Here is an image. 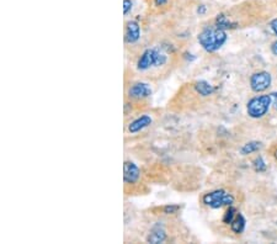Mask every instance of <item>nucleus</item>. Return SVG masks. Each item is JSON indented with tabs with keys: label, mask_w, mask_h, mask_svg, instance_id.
<instances>
[{
	"label": "nucleus",
	"mask_w": 277,
	"mask_h": 244,
	"mask_svg": "<svg viewBox=\"0 0 277 244\" xmlns=\"http://www.w3.org/2000/svg\"><path fill=\"white\" fill-rule=\"evenodd\" d=\"M214 25L225 31L233 30V28L238 27V24L230 20V19L228 18L227 15H225V14H219V15H217L216 21H214Z\"/></svg>",
	"instance_id": "nucleus-12"
},
{
	"label": "nucleus",
	"mask_w": 277,
	"mask_h": 244,
	"mask_svg": "<svg viewBox=\"0 0 277 244\" xmlns=\"http://www.w3.org/2000/svg\"><path fill=\"white\" fill-rule=\"evenodd\" d=\"M132 8H133V1H132V0H124V14H125V16H127L129 13H131Z\"/></svg>",
	"instance_id": "nucleus-18"
},
{
	"label": "nucleus",
	"mask_w": 277,
	"mask_h": 244,
	"mask_svg": "<svg viewBox=\"0 0 277 244\" xmlns=\"http://www.w3.org/2000/svg\"><path fill=\"white\" fill-rule=\"evenodd\" d=\"M271 99H272V106L275 107V110H277V93H271Z\"/></svg>",
	"instance_id": "nucleus-23"
},
{
	"label": "nucleus",
	"mask_w": 277,
	"mask_h": 244,
	"mask_svg": "<svg viewBox=\"0 0 277 244\" xmlns=\"http://www.w3.org/2000/svg\"><path fill=\"white\" fill-rule=\"evenodd\" d=\"M200 46L207 52V53H214L219 51L225 46L228 41L227 31L214 26H207L197 36Z\"/></svg>",
	"instance_id": "nucleus-1"
},
{
	"label": "nucleus",
	"mask_w": 277,
	"mask_h": 244,
	"mask_svg": "<svg viewBox=\"0 0 277 244\" xmlns=\"http://www.w3.org/2000/svg\"><path fill=\"white\" fill-rule=\"evenodd\" d=\"M250 88L256 94H261L265 93L272 84V75L271 73L266 71H259L255 72L250 76Z\"/></svg>",
	"instance_id": "nucleus-5"
},
{
	"label": "nucleus",
	"mask_w": 277,
	"mask_h": 244,
	"mask_svg": "<svg viewBox=\"0 0 277 244\" xmlns=\"http://www.w3.org/2000/svg\"><path fill=\"white\" fill-rule=\"evenodd\" d=\"M153 94V89H151V84L144 83V81H136L133 84L129 85L127 89V97L129 100H134V101H142L148 98L151 97Z\"/></svg>",
	"instance_id": "nucleus-6"
},
{
	"label": "nucleus",
	"mask_w": 277,
	"mask_h": 244,
	"mask_svg": "<svg viewBox=\"0 0 277 244\" xmlns=\"http://www.w3.org/2000/svg\"><path fill=\"white\" fill-rule=\"evenodd\" d=\"M238 215V211L237 209H235L234 206H228L227 210H226L225 215H223V219H222V222L225 224H228V226H230V223H232L233 221H234V219L237 217Z\"/></svg>",
	"instance_id": "nucleus-15"
},
{
	"label": "nucleus",
	"mask_w": 277,
	"mask_h": 244,
	"mask_svg": "<svg viewBox=\"0 0 277 244\" xmlns=\"http://www.w3.org/2000/svg\"><path fill=\"white\" fill-rule=\"evenodd\" d=\"M169 1L170 0H153V5L155 8H165V6H168Z\"/></svg>",
	"instance_id": "nucleus-19"
},
{
	"label": "nucleus",
	"mask_w": 277,
	"mask_h": 244,
	"mask_svg": "<svg viewBox=\"0 0 277 244\" xmlns=\"http://www.w3.org/2000/svg\"><path fill=\"white\" fill-rule=\"evenodd\" d=\"M252 167H254V171L256 173H265L267 169V164L265 163L264 158L261 155H257L254 160H252Z\"/></svg>",
	"instance_id": "nucleus-16"
},
{
	"label": "nucleus",
	"mask_w": 277,
	"mask_h": 244,
	"mask_svg": "<svg viewBox=\"0 0 277 244\" xmlns=\"http://www.w3.org/2000/svg\"><path fill=\"white\" fill-rule=\"evenodd\" d=\"M180 210H181V207H180L179 205H173V203H170V205H166V206L163 207V212L165 215H175V214H177Z\"/></svg>",
	"instance_id": "nucleus-17"
},
{
	"label": "nucleus",
	"mask_w": 277,
	"mask_h": 244,
	"mask_svg": "<svg viewBox=\"0 0 277 244\" xmlns=\"http://www.w3.org/2000/svg\"><path fill=\"white\" fill-rule=\"evenodd\" d=\"M141 40V25L137 21L131 20L125 27V42L127 45H136Z\"/></svg>",
	"instance_id": "nucleus-9"
},
{
	"label": "nucleus",
	"mask_w": 277,
	"mask_h": 244,
	"mask_svg": "<svg viewBox=\"0 0 277 244\" xmlns=\"http://www.w3.org/2000/svg\"><path fill=\"white\" fill-rule=\"evenodd\" d=\"M151 123H153V119H151V115L143 114L129 122L128 125H127V132L129 135H137V133L148 128Z\"/></svg>",
	"instance_id": "nucleus-7"
},
{
	"label": "nucleus",
	"mask_w": 277,
	"mask_h": 244,
	"mask_svg": "<svg viewBox=\"0 0 277 244\" xmlns=\"http://www.w3.org/2000/svg\"><path fill=\"white\" fill-rule=\"evenodd\" d=\"M141 179V169L134 162L126 160L124 164V181L127 185H134Z\"/></svg>",
	"instance_id": "nucleus-8"
},
{
	"label": "nucleus",
	"mask_w": 277,
	"mask_h": 244,
	"mask_svg": "<svg viewBox=\"0 0 277 244\" xmlns=\"http://www.w3.org/2000/svg\"><path fill=\"white\" fill-rule=\"evenodd\" d=\"M196 11H197V14H199V15H204V14L207 13V6L203 5V4H201V5L197 6Z\"/></svg>",
	"instance_id": "nucleus-21"
},
{
	"label": "nucleus",
	"mask_w": 277,
	"mask_h": 244,
	"mask_svg": "<svg viewBox=\"0 0 277 244\" xmlns=\"http://www.w3.org/2000/svg\"><path fill=\"white\" fill-rule=\"evenodd\" d=\"M235 198L233 194L223 190V189H217V190L209 191L202 196V203L204 206L209 207L212 210H218L222 207L232 206L234 203Z\"/></svg>",
	"instance_id": "nucleus-3"
},
{
	"label": "nucleus",
	"mask_w": 277,
	"mask_h": 244,
	"mask_svg": "<svg viewBox=\"0 0 277 244\" xmlns=\"http://www.w3.org/2000/svg\"><path fill=\"white\" fill-rule=\"evenodd\" d=\"M245 227H247V220H245V217L243 216V214L238 212L234 221L230 223V229H232L233 233L242 234L243 232L245 231Z\"/></svg>",
	"instance_id": "nucleus-13"
},
{
	"label": "nucleus",
	"mask_w": 277,
	"mask_h": 244,
	"mask_svg": "<svg viewBox=\"0 0 277 244\" xmlns=\"http://www.w3.org/2000/svg\"><path fill=\"white\" fill-rule=\"evenodd\" d=\"M262 148V143L259 141H250L247 142L245 145H243V147L240 148V154L242 155H249L252 154L255 152H259Z\"/></svg>",
	"instance_id": "nucleus-14"
},
{
	"label": "nucleus",
	"mask_w": 277,
	"mask_h": 244,
	"mask_svg": "<svg viewBox=\"0 0 277 244\" xmlns=\"http://www.w3.org/2000/svg\"><path fill=\"white\" fill-rule=\"evenodd\" d=\"M195 92L199 95H201L202 98H207L213 95L214 88L211 83H208L207 80H197L194 84Z\"/></svg>",
	"instance_id": "nucleus-11"
},
{
	"label": "nucleus",
	"mask_w": 277,
	"mask_h": 244,
	"mask_svg": "<svg viewBox=\"0 0 277 244\" xmlns=\"http://www.w3.org/2000/svg\"><path fill=\"white\" fill-rule=\"evenodd\" d=\"M274 157H275V159H277V150H275L274 152Z\"/></svg>",
	"instance_id": "nucleus-24"
},
{
	"label": "nucleus",
	"mask_w": 277,
	"mask_h": 244,
	"mask_svg": "<svg viewBox=\"0 0 277 244\" xmlns=\"http://www.w3.org/2000/svg\"><path fill=\"white\" fill-rule=\"evenodd\" d=\"M272 105L271 95H256L252 98L247 104V114L252 119H262L269 112Z\"/></svg>",
	"instance_id": "nucleus-4"
},
{
	"label": "nucleus",
	"mask_w": 277,
	"mask_h": 244,
	"mask_svg": "<svg viewBox=\"0 0 277 244\" xmlns=\"http://www.w3.org/2000/svg\"><path fill=\"white\" fill-rule=\"evenodd\" d=\"M168 239V234H166V231L161 226L156 224L151 228V233L148 234L147 237V242L148 243H153V244H159V243H164V242Z\"/></svg>",
	"instance_id": "nucleus-10"
},
{
	"label": "nucleus",
	"mask_w": 277,
	"mask_h": 244,
	"mask_svg": "<svg viewBox=\"0 0 277 244\" xmlns=\"http://www.w3.org/2000/svg\"><path fill=\"white\" fill-rule=\"evenodd\" d=\"M270 49H271V53L274 54V56L277 57V40L272 42L271 47H270Z\"/></svg>",
	"instance_id": "nucleus-22"
},
{
	"label": "nucleus",
	"mask_w": 277,
	"mask_h": 244,
	"mask_svg": "<svg viewBox=\"0 0 277 244\" xmlns=\"http://www.w3.org/2000/svg\"><path fill=\"white\" fill-rule=\"evenodd\" d=\"M169 62V56L166 52L160 49H144L136 62L137 71L141 73L151 71L154 68H163Z\"/></svg>",
	"instance_id": "nucleus-2"
},
{
	"label": "nucleus",
	"mask_w": 277,
	"mask_h": 244,
	"mask_svg": "<svg viewBox=\"0 0 277 244\" xmlns=\"http://www.w3.org/2000/svg\"><path fill=\"white\" fill-rule=\"evenodd\" d=\"M269 26H270V28H271L272 32H274V35L277 36V18L272 19V20L270 21Z\"/></svg>",
	"instance_id": "nucleus-20"
}]
</instances>
